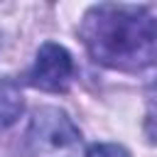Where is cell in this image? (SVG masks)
<instances>
[{
    "instance_id": "5",
    "label": "cell",
    "mask_w": 157,
    "mask_h": 157,
    "mask_svg": "<svg viewBox=\"0 0 157 157\" xmlns=\"http://www.w3.org/2000/svg\"><path fill=\"white\" fill-rule=\"evenodd\" d=\"M86 157H128V152H125L120 145H113V142H101V145L88 147Z\"/></svg>"
},
{
    "instance_id": "3",
    "label": "cell",
    "mask_w": 157,
    "mask_h": 157,
    "mask_svg": "<svg viewBox=\"0 0 157 157\" xmlns=\"http://www.w3.org/2000/svg\"><path fill=\"white\" fill-rule=\"evenodd\" d=\"M74 76V61H71V54L54 44V42H47L42 44V49L37 52V59H34V66L29 71V83L42 88V91H64L69 86Z\"/></svg>"
},
{
    "instance_id": "4",
    "label": "cell",
    "mask_w": 157,
    "mask_h": 157,
    "mask_svg": "<svg viewBox=\"0 0 157 157\" xmlns=\"http://www.w3.org/2000/svg\"><path fill=\"white\" fill-rule=\"evenodd\" d=\"M20 113H22V93L10 81H2L0 83V130L12 125Z\"/></svg>"
},
{
    "instance_id": "1",
    "label": "cell",
    "mask_w": 157,
    "mask_h": 157,
    "mask_svg": "<svg viewBox=\"0 0 157 157\" xmlns=\"http://www.w3.org/2000/svg\"><path fill=\"white\" fill-rule=\"evenodd\" d=\"M86 49L113 69H145L157 61V7L96 5L81 25Z\"/></svg>"
},
{
    "instance_id": "2",
    "label": "cell",
    "mask_w": 157,
    "mask_h": 157,
    "mask_svg": "<svg viewBox=\"0 0 157 157\" xmlns=\"http://www.w3.org/2000/svg\"><path fill=\"white\" fill-rule=\"evenodd\" d=\"M27 142L32 157H83L78 128L59 108H39L32 115Z\"/></svg>"
},
{
    "instance_id": "6",
    "label": "cell",
    "mask_w": 157,
    "mask_h": 157,
    "mask_svg": "<svg viewBox=\"0 0 157 157\" xmlns=\"http://www.w3.org/2000/svg\"><path fill=\"white\" fill-rule=\"evenodd\" d=\"M150 110H147V135L150 140H157V86L150 88Z\"/></svg>"
}]
</instances>
